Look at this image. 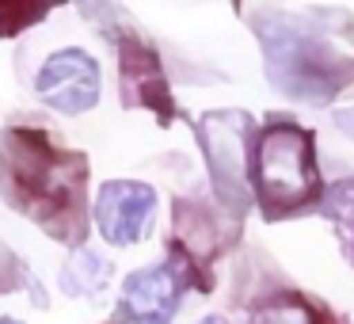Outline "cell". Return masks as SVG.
I'll return each instance as SVG.
<instances>
[{
  "label": "cell",
  "mask_w": 354,
  "mask_h": 324,
  "mask_svg": "<svg viewBox=\"0 0 354 324\" xmlns=\"http://www.w3.org/2000/svg\"><path fill=\"white\" fill-rule=\"evenodd\" d=\"M252 24L263 46L267 77L282 96L308 107H324L346 84H354V57L305 19L286 12H259Z\"/></svg>",
  "instance_id": "obj_1"
},
{
  "label": "cell",
  "mask_w": 354,
  "mask_h": 324,
  "mask_svg": "<svg viewBox=\"0 0 354 324\" xmlns=\"http://www.w3.org/2000/svg\"><path fill=\"white\" fill-rule=\"evenodd\" d=\"M12 179L27 217L62 240L84 237V156L62 153L39 130H12Z\"/></svg>",
  "instance_id": "obj_2"
},
{
  "label": "cell",
  "mask_w": 354,
  "mask_h": 324,
  "mask_svg": "<svg viewBox=\"0 0 354 324\" xmlns=\"http://www.w3.org/2000/svg\"><path fill=\"white\" fill-rule=\"evenodd\" d=\"M248 176H252V199L259 202L267 222L316 210L324 199V179L316 164L313 130L297 126L293 118H270L255 134Z\"/></svg>",
  "instance_id": "obj_3"
},
{
  "label": "cell",
  "mask_w": 354,
  "mask_h": 324,
  "mask_svg": "<svg viewBox=\"0 0 354 324\" xmlns=\"http://www.w3.org/2000/svg\"><path fill=\"white\" fill-rule=\"evenodd\" d=\"M252 115L244 111H209L198 118V141L206 153L209 183L229 217H244L252 206Z\"/></svg>",
  "instance_id": "obj_4"
},
{
  "label": "cell",
  "mask_w": 354,
  "mask_h": 324,
  "mask_svg": "<svg viewBox=\"0 0 354 324\" xmlns=\"http://www.w3.org/2000/svg\"><path fill=\"white\" fill-rule=\"evenodd\" d=\"M191 286L209 290V278H202V267L183 252V248H171L160 263H153V267H145V271H133L122 282L118 321L168 324Z\"/></svg>",
  "instance_id": "obj_5"
},
{
  "label": "cell",
  "mask_w": 354,
  "mask_h": 324,
  "mask_svg": "<svg viewBox=\"0 0 354 324\" xmlns=\"http://www.w3.org/2000/svg\"><path fill=\"white\" fill-rule=\"evenodd\" d=\"M35 92L62 115H84L100 103V65L84 50H57L42 62Z\"/></svg>",
  "instance_id": "obj_6"
},
{
  "label": "cell",
  "mask_w": 354,
  "mask_h": 324,
  "mask_svg": "<svg viewBox=\"0 0 354 324\" xmlns=\"http://www.w3.org/2000/svg\"><path fill=\"white\" fill-rule=\"evenodd\" d=\"M118 46V80H122V103L126 107H145L160 118V126H171L176 118V100L168 92L160 57L145 39H138L133 31H126L122 39H115Z\"/></svg>",
  "instance_id": "obj_7"
},
{
  "label": "cell",
  "mask_w": 354,
  "mask_h": 324,
  "mask_svg": "<svg viewBox=\"0 0 354 324\" xmlns=\"http://www.w3.org/2000/svg\"><path fill=\"white\" fill-rule=\"evenodd\" d=\"M156 214V191L138 179H111L95 195V225L107 244H138Z\"/></svg>",
  "instance_id": "obj_8"
},
{
  "label": "cell",
  "mask_w": 354,
  "mask_h": 324,
  "mask_svg": "<svg viewBox=\"0 0 354 324\" xmlns=\"http://www.w3.org/2000/svg\"><path fill=\"white\" fill-rule=\"evenodd\" d=\"M248 324H343V316H335L328 305L313 301L308 294L278 290L252 309V321Z\"/></svg>",
  "instance_id": "obj_9"
},
{
  "label": "cell",
  "mask_w": 354,
  "mask_h": 324,
  "mask_svg": "<svg viewBox=\"0 0 354 324\" xmlns=\"http://www.w3.org/2000/svg\"><path fill=\"white\" fill-rule=\"evenodd\" d=\"M320 214H328V222L335 225L339 240H343V255L354 263V179H339L324 191Z\"/></svg>",
  "instance_id": "obj_10"
},
{
  "label": "cell",
  "mask_w": 354,
  "mask_h": 324,
  "mask_svg": "<svg viewBox=\"0 0 354 324\" xmlns=\"http://www.w3.org/2000/svg\"><path fill=\"white\" fill-rule=\"evenodd\" d=\"M103 271H107V263H103L100 255L88 252V248H77L73 263L65 267V275H62V286L69 294H92V290L103 286Z\"/></svg>",
  "instance_id": "obj_11"
},
{
  "label": "cell",
  "mask_w": 354,
  "mask_h": 324,
  "mask_svg": "<svg viewBox=\"0 0 354 324\" xmlns=\"http://www.w3.org/2000/svg\"><path fill=\"white\" fill-rule=\"evenodd\" d=\"M50 4H54V0H0V35L12 39V35H19L24 27L39 24Z\"/></svg>",
  "instance_id": "obj_12"
},
{
  "label": "cell",
  "mask_w": 354,
  "mask_h": 324,
  "mask_svg": "<svg viewBox=\"0 0 354 324\" xmlns=\"http://www.w3.org/2000/svg\"><path fill=\"white\" fill-rule=\"evenodd\" d=\"M335 126L346 134V138H354V111H339V115H335Z\"/></svg>",
  "instance_id": "obj_13"
},
{
  "label": "cell",
  "mask_w": 354,
  "mask_h": 324,
  "mask_svg": "<svg viewBox=\"0 0 354 324\" xmlns=\"http://www.w3.org/2000/svg\"><path fill=\"white\" fill-rule=\"evenodd\" d=\"M198 324H229L225 316H206V321H198Z\"/></svg>",
  "instance_id": "obj_14"
},
{
  "label": "cell",
  "mask_w": 354,
  "mask_h": 324,
  "mask_svg": "<svg viewBox=\"0 0 354 324\" xmlns=\"http://www.w3.org/2000/svg\"><path fill=\"white\" fill-rule=\"evenodd\" d=\"M0 324H19V321H0Z\"/></svg>",
  "instance_id": "obj_15"
}]
</instances>
